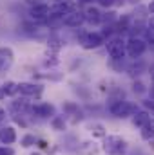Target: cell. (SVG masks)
Listing matches in <instances>:
<instances>
[{
    "instance_id": "obj_18",
    "label": "cell",
    "mask_w": 154,
    "mask_h": 155,
    "mask_svg": "<svg viewBox=\"0 0 154 155\" xmlns=\"http://www.w3.org/2000/svg\"><path fill=\"white\" fill-rule=\"evenodd\" d=\"M89 132L93 134V137H100V139H105V137H107L105 126L100 124V123H93V124L89 126Z\"/></svg>"
},
{
    "instance_id": "obj_12",
    "label": "cell",
    "mask_w": 154,
    "mask_h": 155,
    "mask_svg": "<svg viewBox=\"0 0 154 155\" xmlns=\"http://www.w3.org/2000/svg\"><path fill=\"white\" fill-rule=\"evenodd\" d=\"M132 61L134 63L127 67V74L132 78V79H138V78L147 71V65H145V61H142V58L140 60H132Z\"/></svg>"
},
{
    "instance_id": "obj_22",
    "label": "cell",
    "mask_w": 154,
    "mask_h": 155,
    "mask_svg": "<svg viewBox=\"0 0 154 155\" xmlns=\"http://www.w3.org/2000/svg\"><path fill=\"white\" fill-rule=\"evenodd\" d=\"M51 124H53V128H54L56 132L65 130V119H64V116H54L51 119Z\"/></svg>"
},
{
    "instance_id": "obj_4",
    "label": "cell",
    "mask_w": 154,
    "mask_h": 155,
    "mask_svg": "<svg viewBox=\"0 0 154 155\" xmlns=\"http://www.w3.org/2000/svg\"><path fill=\"white\" fill-rule=\"evenodd\" d=\"M149 43L143 36H129L127 38V58L131 60H140L147 52Z\"/></svg>"
},
{
    "instance_id": "obj_2",
    "label": "cell",
    "mask_w": 154,
    "mask_h": 155,
    "mask_svg": "<svg viewBox=\"0 0 154 155\" xmlns=\"http://www.w3.org/2000/svg\"><path fill=\"white\" fill-rule=\"evenodd\" d=\"M138 107L127 99H118V101H109V112L118 119H127L136 114Z\"/></svg>"
},
{
    "instance_id": "obj_10",
    "label": "cell",
    "mask_w": 154,
    "mask_h": 155,
    "mask_svg": "<svg viewBox=\"0 0 154 155\" xmlns=\"http://www.w3.org/2000/svg\"><path fill=\"white\" fill-rule=\"evenodd\" d=\"M83 15H85V22H89L93 25H100L102 20H103V13L100 11L98 5H93V4L83 7Z\"/></svg>"
},
{
    "instance_id": "obj_34",
    "label": "cell",
    "mask_w": 154,
    "mask_h": 155,
    "mask_svg": "<svg viewBox=\"0 0 154 155\" xmlns=\"http://www.w3.org/2000/svg\"><path fill=\"white\" fill-rule=\"evenodd\" d=\"M149 24H152V25H154V15H152V16H149Z\"/></svg>"
},
{
    "instance_id": "obj_21",
    "label": "cell",
    "mask_w": 154,
    "mask_h": 155,
    "mask_svg": "<svg viewBox=\"0 0 154 155\" xmlns=\"http://www.w3.org/2000/svg\"><path fill=\"white\" fill-rule=\"evenodd\" d=\"M132 92H134L136 96H143V94H147V92H149V88L145 87V83H143V81L134 79V81H132Z\"/></svg>"
},
{
    "instance_id": "obj_38",
    "label": "cell",
    "mask_w": 154,
    "mask_h": 155,
    "mask_svg": "<svg viewBox=\"0 0 154 155\" xmlns=\"http://www.w3.org/2000/svg\"><path fill=\"white\" fill-rule=\"evenodd\" d=\"M31 155H40V153H31Z\"/></svg>"
},
{
    "instance_id": "obj_16",
    "label": "cell",
    "mask_w": 154,
    "mask_h": 155,
    "mask_svg": "<svg viewBox=\"0 0 154 155\" xmlns=\"http://www.w3.org/2000/svg\"><path fill=\"white\" fill-rule=\"evenodd\" d=\"M140 135H142L143 141H147V143H154V119H151L145 126L140 128Z\"/></svg>"
},
{
    "instance_id": "obj_32",
    "label": "cell",
    "mask_w": 154,
    "mask_h": 155,
    "mask_svg": "<svg viewBox=\"0 0 154 155\" xmlns=\"http://www.w3.org/2000/svg\"><path fill=\"white\" fill-rule=\"evenodd\" d=\"M149 94H151V97H154V85L149 88Z\"/></svg>"
},
{
    "instance_id": "obj_6",
    "label": "cell",
    "mask_w": 154,
    "mask_h": 155,
    "mask_svg": "<svg viewBox=\"0 0 154 155\" xmlns=\"http://www.w3.org/2000/svg\"><path fill=\"white\" fill-rule=\"evenodd\" d=\"M80 43L85 51H93V49H98L105 43V36L102 33H96V31L94 33H85L80 40Z\"/></svg>"
},
{
    "instance_id": "obj_17",
    "label": "cell",
    "mask_w": 154,
    "mask_h": 155,
    "mask_svg": "<svg viewBox=\"0 0 154 155\" xmlns=\"http://www.w3.org/2000/svg\"><path fill=\"white\" fill-rule=\"evenodd\" d=\"M11 108H13L16 114H18V112H20V114L31 112V105H29L26 99H16V101H13V103H11Z\"/></svg>"
},
{
    "instance_id": "obj_1",
    "label": "cell",
    "mask_w": 154,
    "mask_h": 155,
    "mask_svg": "<svg viewBox=\"0 0 154 155\" xmlns=\"http://www.w3.org/2000/svg\"><path fill=\"white\" fill-rule=\"evenodd\" d=\"M105 49L111 60H125L127 56V40L121 35H114L105 41Z\"/></svg>"
},
{
    "instance_id": "obj_35",
    "label": "cell",
    "mask_w": 154,
    "mask_h": 155,
    "mask_svg": "<svg viewBox=\"0 0 154 155\" xmlns=\"http://www.w3.org/2000/svg\"><path fill=\"white\" fill-rule=\"evenodd\" d=\"M151 81H152V85H154V71H151Z\"/></svg>"
},
{
    "instance_id": "obj_25",
    "label": "cell",
    "mask_w": 154,
    "mask_h": 155,
    "mask_svg": "<svg viewBox=\"0 0 154 155\" xmlns=\"http://www.w3.org/2000/svg\"><path fill=\"white\" fill-rule=\"evenodd\" d=\"M142 105L147 112H151V116L154 117V97H147V99H142Z\"/></svg>"
},
{
    "instance_id": "obj_11",
    "label": "cell",
    "mask_w": 154,
    "mask_h": 155,
    "mask_svg": "<svg viewBox=\"0 0 154 155\" xmlns=\"http://www.w3.org/2000/svg\"><path fill=\"white\" fill-rule=\"evenodd\" d=\"M13 61H15V52H13V49L7 47V45L0 47V72L9 71L11 65H13Z\"/></svg>"
},
{
    "instance_id": "obj_33",
    "label": "cell",
    "mask_w": 154,
    "mask_h": 155,
    "mask_svg": "<svg viewBox=\"0 0 154 155\" xmlns=\"http://www.w3.org/2000/svg\"><path fill=\"white\" fill-rule=\"evenodd\" d=\"M5 97V94H4V90H2V87H0V99H4Z\"/></svg>"
},
{
    "instance_id": "obj_29",
    "label": "cell",
    "mask_w": 154,
    "mask_h": 155,
    "mask_svg": "<svg viewBox=\"0 0 154 155\" xmlns=\"http://www.w3.org/2000/svg\"><path fill=\"white\" fill-rule=\"evenodd\" d=\"M4 119H5V110H4V108L0 107V123H2Z\"/></svg>"
},
{
    "instance_id": "obj_19",
    "label": "cell",
    "mask_w": 154,
    "mask_h": 155,
    "mask_svg": "<svg viewBox=\"0 0 154 155\" xmlns=\"http://www.w3.org/2000/svg\"><path fill=\"white\" fill-rule=\"evenodd\" d=\"M47 47L51 49V51H60L62 47H64V41L60 36H56V35H51L49 38H47Z\"/></svg>"
},
{
    "instance_id": "obj_37",
    "label": "cell",
    "mask_w": 154,
    "mask_h": 155,
    "mask_svg": "<svg viewBox=\"0 0 154 155\" xmlns=\"http://www.w3.org/2000/svg\"><path fill=\"white\" fill-rule=\"evenodd\" d=\"M132 2H136V4H138V2H140V0H132Z\"/></svg>"
},
{
    "instance_id": "obj_30",
    "label": "cell",
    "mask_w": 154,
    "mask_h": 155,
    "mask_svg": "<svg viewBox=\"0 0 154 155\" xmlns=\"http://www.w3.org/2000/svg\"><path fill=\"white\" fill-rule=\"evenodd\" d=\"M38 146L40 148H47V143L45 141H38Z\"/></svg>"
},
{
    "instance_id": "obj_5",
    "label": "cell",
    "mask_w": 154,
    "mask_h": 155,
    "mask_svg": "<svg viewBox=\"0 0 154 155\" xmlns=\"http://www.w3.org/2000/svg\"><path fill=\"white\" fill-rule=\"evenodd\" d=\"M49 15H51V7L47 2H40V4H33L29 7V18L33 22H47L49 20Z\"/></svg>"
},
{
    "instance_id": "obj_27",
    "label": "cell",
    "mask_w": 154,
    "mask_h": 155,
    "mask_svg": "<svg viewBox=\"0 0 154 155\" xmlns=\"http://www.w3.org/2000/svg\"><path fill=\"white\" fill-rule=\"evenodd\" d=\"M0 155H15V150L11 146H0Z\"/></svg>"
},
{
    "instance_id": "obj_8",
    "label": "cell",
    "mask_w": 154,
    "mask_h": 155,
    "mask_svg": "<svg viewBox=\"0 0 154 155\" xmlns=\"http://www.w3.org/2000/svg\"><path fill=\"white\" fill-rule=\"evenodd\" d=\"M42 85L37 83H31V81H20L18 83V94L20 96H26V97H38L42 94Z\"/></svg>"
},
{
    "instance_id": "obj_15",
    "label": "cell",
    "mask_w": 154,
    "mask_h": 155,
    "mask_svg": "<svg viewBox=\"0 0 154 155\" xmlns=\"http://www.w3.org/2000/svg\"><path fill=\"white\" fill-rule=\"evenodd\" d=\"M64 112H65L67 116H73V121L83 119V114H82V110H80V107H78L76 103H71V101L64 103Z\"/></svg>"
},
{
    "instance_id": "obj_9",
    "label": "cell",
    "mask_w": 154,
    "mask_h": 155,
    "mask_svg": "<svg viewBox=\"0 0 154 155\" xmlns=\"http://www.w3.org/2000/svg\"><path fill=\"white\" fill-rule=\"evenodd\" d=\"M85 24V15L83 9H75L64 16V25L65 27H82Z\"/></svg>"
},
{
    "instance_id": "obj_20",
    "label": "cell",
    "mask_w": 154,
    "mask_h": 155,
    "mask_svg": "<svg viewBox=\"0 0 154 155\" xmlns=\"http://www.w3.org/2000/svg\"><path fill=\"white\" fill-rule=\"evenodd\" d=\"M2 90H4V94L5 96H15V94H18V83H15V81H5L4 85H2Z\"/></svg>"
},
{
    "instance_id": "obj_7",
    "label": "cell",
    "mask_w": 154,
    "mask_h": 155,
    "mask_svg": "<svg viewBox=\"0 0 154 155\" xmlns=\"http://www.w3.org/2000/svg\"><path fill=\"white\" fill-rule=\"evenodd\" d=\"M54 112H56V108L51 103H37V105H31V114L40 117V119H49V117L53 119L54 117Z\"/></svg>"
},
{
    "instance_id": "obj_14",
    "label": "cell",
    "mask_w": 154,
    "mask_h": 155,
    "mask_svg": "<svg viewBox=\"0 0 154 155\" xmlns=\"http://www.w3.org/2000/svg\"><path fill=\"white\" fill-rule=\"evenodd\" d=\"M151 119H154V117L151 116V112H147L145 108H143V110H136V114L132 116V124L138 126V128H142V126H145Z\"/></svg>"
},
{
    "instance_id": "obj_23",
    "label": "cell",
    "mask_w": 154,
    "mask_h": 155,
    "mask_svg": "<svg viewBox=\"0 0 154 155\" xmlns=\"http://www.w3.org/2000/svg\"><path fill=\"white\" fill-rule=\"evenodd\" d=\"M143 38L149 43V47H154V25L152 24H147V29L143 33Z\"/></svg>"
},
{
    "instance_id": "obj_26",
    "label": "cell",
    "mask_w": 154,
    "mask_h": 155,
    "mask_svg": "<svg viewBox=\"0 0 154 155\" xmlns=\"http://www.w3.org/2000/svg\"><path fill=\"white\" fill-rule=\"evenodd\" d=\"M96 5L98 7H107V9H113L116 5V0H96Z\"/></svg>"
},
{
    "instance_id": "obj_36",
    "label": "cell",
    "mask_w": 154,
    "mask_h": 155,
    "mask_svg": "<svg viewBox=\"0 0 154 155\" xmlns=\"http://www.w3.org/2000/svg\"><path fill=\"white\" fill-rule=\"evenodd\" d=\"M54 2H64V0H54Z\"/></svg>"
},
{
    "instance_id": "obj_24",
    "label": "cell",
    "mask_w": 154,
    "mask_h": 155,
    "mask_svg": "<svg viewBox=\"0 0 154 155\" xmlns=\"http://www.w3.org/2000/svg\"><path fill=\"white\" fill-rule=\"evenodd\" d=\"M20 144H22L24 148H29V146L37 144V137H35V135H31V134H27V135H24V137H22Z\"/></svg>"
},
{
    "instance_id": "obj_3",
    "label": "cell",
    "mask_w": 154,
    "mask_h": 155,
    "mask_svg": "<svg viewBox=\"0 0 154 155\" xmlns=\"http://www.w3.org/2000/svg\"><path fill=\"white\" fill-rule=\"evenodd\" d=\"M127 150L129 144L121 135H107L103 139V152L107 155H125Z\"/></svg>"
},
{
    "instance_id": "obj_31",
    "label": "cell",
    "mask_w": 154,
    "mask_h": 155,
    "mask_svg": "<svg viewBox=\"0 0 154 155\" xmlns=\"http://www.w3.org/2000/svg\"><path fill=\"white\" fill-rule=\"evenodd\" d=\"M27 2H29V4L33 5V4H40V2H44V0H27Z\"/></svg>"
},
{
    "instance_id": "obj_13",
    "label": "cell",
    "mask_w": 154,
    "mask_h": 155,
    "mask_svg": "<svg viewBox=\"0 0 154 155\" xmlns=\"http://www.w3.org/2000/svg\"><path fill=\"white\" fill-rule=\"evenodd\" d=\"M15 141H16V130L13 126L0 128V143L2 144H13Z\"/></svg>"
},
{
    "instance_id": "obj_28",
    "label": "cell",
    "mask_w": 154,
    "mask_h": 155,
    "mask_svg": "<svg viewBox=\"0 0 154 155\" xmlns=\"http://www.w3.org/2000/svg\"><path fill=\"white\" fill-rule=\"evenodd\" d=\"M147 11H149V16L154 15V0H151V2L147 4Z\"/></svg>"
}]
</instances>
